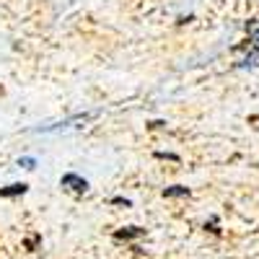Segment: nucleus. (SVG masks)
Segmentation results:
<instances>
[{"label":"nucleus","instance_id":"f257e3e1","mask_svg":"<svg viewBox=\"0 0 259 259\" xmlns=\"http://www.w3.org/2000/svg\"><path fill=\"white\" fill-rule=\"evenodd\" d=\"M251 39H249V45H251V52L246 55V60L241 62V68H254L256 60H259V21H251V24L246 26Z\"/></svg>","mask_w":259,"mask_h":259},{"label":"nucleus","instance_id":"f03ea898","mask_svg":"<svg viewBox=\"0 0 259 259\" xmlns=\"http://www.w3.org/2000/svg\"><path fill=\"white\" fill-rule=\"evenodd\" d=\"M60 187H68V189H73V192H85L89 189V182H85L83 177H78V174H65L62 179H60Z\"/></svg>","mask_w":259,"mask_h":259},{"label":"nucleus","instance_id":"7ed1b4c3","mask_svg":"<svg viewBox=\"0 0 259 259\" xmlns=\"http://www.w3.org/2000/svg\"><path fill=\"white\" fill-rule=\"evenodd\" d=\"M140 236H145V228L130 226V228H122L114 233V241H133V239H140Z\"/></svg>","mask_w":259,"mask_h":259},{"label":"nucleus","instance_id":"20e7f679","mask_svg":"<svg viewBox=\"0 0 259 259\" xmlns=\"http://www.w3.org/2000/svg\"><path fill=\"white\" fill-rule=\"evenodd\" d=\"M29 184H11V187H0V197H18V194H26Z\"/></svg>","mask_w":259,"mask_h":259},{"label":"nucleus","instance_id":"39448f33","mask_svg":"<svg viewBox=\"0 0 259 259\" xmlns=\"http://www.w3.org/2000/svg\"><path fill=\"white\" fill-rule=\"evenodd\" d=\"M163 197H189V187H182V184L166 187V189H163Z\"/></svg>","mask_w":259,"mask_h":259},{"label":"nucleus","instance_id":"423d86ee","mask_svg":"<svg viewBox=\"0 0 259 259\" xmlns=\"http://www.w3.org/2000/svg\"><path fill=\"white\" fill-rule=\"evenodd\" d=\"M36 244H39V236H29V239H26V246L29 249H34Z\"/></svg>","mask_w":259,"mask_h":259},{"label":"nucleus","instance_id":"0eeeda50","mask_svg":"<svg viewBox=\"0 0 259 259\" xmlns=\"http://www.w3.org/2000/svg\"><path fill=\"white\" fill-rule=\"evenodd\" d=\"M18 166H26V168H34V158H21Z\"/></svg>","mask_w":259,"mask_h":259},{"label":"nucleus","instance_id":"6e6552de","mask_svg":"<svg viewBox=\"0 0 259 259\" xmlns=\"http://www.w3.org/2000/svg\"><path fill=\"white\" fill-rule=\"evenodd\" d=\"M112 202H114V205H124V207H130V200H124V197H114Z\"/></svg>","mask_w":259,"mask_h":259}]
</instances>
